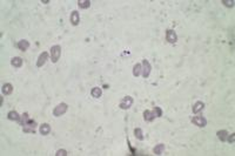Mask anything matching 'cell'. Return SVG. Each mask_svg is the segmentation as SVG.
Masks as SVG:
<instances>
[{
  "label": "cell",
  "mask_w": 235,
  "mask_h": 156,
  "mask_svg": "<svg viewBox=\"0 0 235 156\" xmlns=\"http://www.w3.org/2000/svg\"><path fill=\"white\" fill-rule=\"evenodd\" d=\"M60 55H61V47L59 45H56L51 48V60L53 63H56L58 60L60 59Z\"/></svg>",
  "instance_id": "6da1fadb"
},
{
  "label": "cell",
  "mask_w": 235,
  "mask_h": 156,
  "mask_svg": "<svg viewBox=\"0 0 235 156\" xmlns=\"http://www.w3.org/2000/svg\"><path fill=\"white\" fill-rule=\"evenodd\" d=\"M67 109H68V106H67L66 103L61 102V103H59L56 108H54V110H53V115H54L56 117H59V116H61V115H64V114L66 113V112H67Z\"/></svg>",
  "instance_id": "7a4b0ae2"
},
{
  "label": "cell",
  "mask_w": 235,
  "mask_h": 156,
  "mask_svg": "<svg viewBox=\"0 0 235 156\" xmlns=\"http://www.w3.org/2000/svg\"><path fill=\"white\" fill-rule=\"evenodd\" d=\"M141 67H142V71H141V74H142V76L146 79V78H148L149 76V74H151V71H152V66H151V63H149V61L148 60H142V63H141Z\"/></svg>",
  "instance_id": "3957f363"
},
{
  "label": "cell",
  "mask_w": 235,
  "mask_h": 156,
  "mask_svg": "<svg viewBox=\"0 0 235 156\" xmlns=\"http://www.w3.org/2000/svg\"><path fill=\"white\" fill-rule=\"evenodd\" d=\"M23 127H24L23 128V130H24L25 133H32V134H34V133H35V127H37V122H35L34 120L29 119Z\"/></svg>",
  "instance_id": "277c9868"
},
{
  "label": "cell",
  "mask_w": 235,
  "mask_h": 156,
  "mask_svg": "<svg viewBox=\"0 0 235 156\" xmlns=\"http://www.w3.org/2000/svg\"><path fill=\"white\" fill-rule=\"evenodd\" d=\"M132 104H133V98H132V96H125V98L121 99L119 106H120L121 109L127 110V109H129V108L132 107Z\"/></svg>",
  "instance_id": "5b68a950"
},
{
  "label": "cell",
  "mask_w": 235,
  "mask_h": 156,
  "mask_svg": "<svg viewBox=\"0 0 235 156\" xmlns=\"http://www.w3.org/2000/svg\"><path fill=\"white\" fill-rule=\"evenodd\" d=\"M166 40L169 43H175L178 41V35L175 33V31L173 29H167L166 31Z\"/></svg>",
  "instance_id": "8992f818"
},
{
  "label": "cell",
  "mask_w": 235,
  "mask_h": 156,
  "mask_svg": "<svg viewBox=\"0 0 235 156\" xmlns=\"http://www.w3.org/2000/svg\"><path fill=\"white\" fill-rule=\"evenodd\" d=\"M192 122H193L195 126H197V127L200 128L206 127V125H207V120L203 116H194L193 119H192Z\"/></svg>",
  "instance_id": "52a82bcc"
},
{
  "label": "cell",
  "mask_w": 235,
  "mask_h": 156,
  "mask_svg": "<svg viewBox=\"0 0 235 156\" xmlns=\"http://www.w3.org/2000/svg\"><path fill=\"white\" fill-rule=\"evenodd\" d=\"M47 60H48V53L47 52H42L41 54L39 55V57H38V60H37V67L38 68L42 67L47 62Z\"/></svg>",
  "instance_id": "ba28073f"
},
{
  "label": "cell",
  "mask_w": 235,
  "mask_h": 156,
  "mask_svg": "<svg viewBox=\"0 0 235 156\" xmlns=\"http://www.w3.org/2000/svg\"><path fill=\"white\" fill-rule=\"evenodd\" d=\"M69 20H71V24L73 26H78L79 22H80V14L78 11H73L71 13V16H69Z\"/></svg>",
  "instance_id": "9c48e42d"
},
{
  "label": "cell",
  "mask_w": 235,
  "mask_h": 156,
  "mask_svg": "<svg viewBox=\"0 0 235 156\" xmlns=\"http://www.w3.org/2000/svg\"><path fill=\"white\" fill-rule=\"evenodd\" d=\"M203 108H205V103L202 101H196L193 104V107H192V110H193L194 114H197L200 112H202Z\"/></svg>",
  "instance_id": "30bf717a"
},
{
  "label": "cell",
  "mask_w": 235,
  "mask_h": 156,
  "mask_svg": "<svg viewBox=\"0 0 235 156\" xmlns=\"http://www.w3.org/2000/svg\"><path fill=\"white\" fill-rule=\"evenodd\" d=\"M7 119L11 120V121H17V122H19L20 119H21V116L18 114V112L11 110V112H8V114H7Z\"/></svg>",
  "instance_id": "8fae6325"
},
{
  "label": "cell",
  "mask_w": 235,
  "mask_h": 156,
  "mask_svg": "<svg viewBox=\"0 0 235 156\" xmlns=\"http://www.w3.org/2000/svg\"><path fill=\"white\" fill-rule=\"evenodd\" d=\"M155 117H156V115L154 113V110H145V112H143V119H145L146 121H148V122L153 121Z\"/></svg>",
  "instance_id": "7c38bea8"
},
{
  "label": "cell",
  "mask_w": 235,
  "mask_h": 156,
  "mask_svg": "<svg viewBox=\"0 0 235 156\" xmlns=\"http://www.w3.org/2000/svg\"><path fill=\"white\" fill-rule=\"evenodd\" d=\"M17 47L20 51L25 52V51H27L28 48H29V41H27V40H20L19 43H17Z\"/></svg>",
  "instance_id": "4fadbf2b"
},
{
  "label": "cell",
  "mask_w": 235,
  "mask_h": 156,
  "mask_svg": "<svg viewBox=\"0 0 235 156\" xmlns=\"http://www.w3.org/2000/svg\"><path fill=\"white\" fill-rule=\"evenodd\" d=\"M11 65L15 67V68H20L21 66H23V59L20 57H12V60H11Z\"/></svg>",
  "instance_id": "5bb4252c"
},
{
  "label": "cell",
  "mask_w": 235,
  "mask_h": 156,
  "mask_svg": "<svg viewBox=\"0 0 235 156\" xmlns=\"http://www.w3.org/2000/svg\"><path fill=\"white\" fill-rule=\"evenodd\" d=\"M39 131H40L41 135H48L51 133V126L48 123H42L41 126H40Z\"/></svg>",
  "instance_id": "9a60e30c"
},
{
  "label": "cell",
  "mask_w": 235,
  "mask_h": 156,
  "mask_svg": "<svg viewBox=\"0 0 235 156\" xmlns=\"http://www.w3.org/2000/svg\"><path fill=\"white\" fill-rule=\"evenodd\" d=\"M2 94H5V95H10V94H12V92H13V86L11 85V84H5V85L2 86Z\"/></svg>",
  "instance_id": "2e32d148"
},
{
  "label": "cell",
  "mask_w": 235,
  "mask_h": 156,
  "mask_svg": "<svg viewBox=\"0 0 235 156\" xmlns=\"http://www.w3.org/2000/svg\"><path fill=\"white\" fill-rule=\"evenodd\" d=\"M153 152H154V154H155V155H161V154L165 152V144H162V143L156 144V146L154 147Z\"/></svg>",
  "instance_id": "e0dca14e"
},
{
  "label": "cell",
  "mask_w": 235,
  "mask_h": 156,
  "mask_svg": "<svg viewBox=\"0 0 235 156\" xmlns=\"http://www.w3.org/2000/svg\"><path fill=\"white\" fill-rule=\"evenodd\" d=\"M91 95H92L94 99H99V98L102 95V90H101V88H99V87H94V88L91 90Z\"/></svg>",
  "instance_id": "ac0fdd59"
},
{
  "label": "cell",
  "mask_w": 235,
  "mask_h": 156,
  "mask_svg": "<svg viewBox=\"0 0 235 156\" xmlns=\"http://www.w3.org/2000/svg\"><path fill=\"white\" fill-rule=\"evenodd\" d=\"M78 6H79L80 8L86 10V8H88V7L91 6V1H89V0H79V1H78Z\"/></svg>",
  "instance_id": "d6986e66"
},
{
  "label": "cell",
  "mask_w": 235,
  "mask_h": 156,
  "mask_svg": "<svg viewBox=\"0 0 235 156\" xmlns=\"http://www.w3.org/2000/svg\"><path fill=\"white\" fill-rule=\"evenodd\" d=\"M216 135H218V137L221 140L222 142H224L227 140V136H228V131L227 130H219L218 133H216Z\"/></svg>",
  "instance_id": "ffe728a7"
},
{
  "label": "cell",
  "mask_w": 235,
  "mask_h": 156,
  "mask_svg": "<svg viewBox=\"0 0 235 156\" xmlns=\"http://www.w3.org/2000/svg\"><path fill=\"white\" fill-rule=\"evenodd\" d=\"M134 135H135V137L140 140V141H142L143 139H145V136H143V131H142V129H140V128H135L134 129Z\"/></svg>",
  "instance_id": "44dd1931"
},
{
  "label": "cell",
  "mask_w": 235,
  "mask_h": 156,
  "mask_svg": "<svg viewBox=\"0 0 235 156\" xmlns=\"http://www.w3.org/2000/svg\"><path fill=\"white\" fill-rule=\"evenodd\" d=\"M141 71H142V67H141V65H140V63L134 65V67H133V75L138 78L139 75L141 74Z\"/></svg>",
  "instance_id": "7402d4cb"
},
{
  "label": "cell",
  "mask_w": 235,
  "mask_h": 156,
  "mask_svg": "<svg viewBox=\"0 0 235 156\" xmlns=\"http://www.w3.org/2000/svg\"><path fill=\"white\" fill-rule=\"evenodd\" d=\"M29 119H31V117L28 116V114H27V113H24V114H23V115H21V119H20V121H19V123H20L21 126H24V125H25V123L27 122V121H28V120H29Z\"/></svg>",
  "instance_id": "603a6c76"
},
{
  "label": "cell",
  "mask_w": 235,
  "mask_h": 156,
  "mask_svg": "<svg viewBox=\"0 0 235 156\" xmlns=\"http://www.w3.org/2000/svg\"><path fill=\"white\" fill-rule=\"evenodd\" d=\"M222 4H224L226 7H233L234 6V0H222Z\"/></svg>",
  "instance_id": "cb8c5ba5"
},
{
  "label": "cell",
  "mask_w": 235,
  "mask_h": 156,
  "mask_svg": "<svg viewBox=\"0 0 235 156\" xmlns=\"http://www.w3.org/2000/svg\"><path fill=\"white\" fill-rule=\"evenodd\" d=\"M154 113L156 115V117H160V116H162V109L160 108V107H154Z\"/></svg>",
  "instance_id": "d4e9b609"
},
{
  "label": "cell",
  "mask_w": 235,
  "mask_h": 156,
  "mask_svg": "<svg viewBox=\"0 0 235 156\" xmlns=\"http://www.w3.org/2000/svg\"><path fill=\"white\" fill-rule=\"evenodd\" d=\"M67 155V150H65V149H59V150H56V156H66Z\"/></svg>",
  "instance_id": "484cf974"
},
{
  "label": "cell",
  "mask_w": 235,
  "mask_h": 156,
  "mask_svg": "<svg viewBox=\"0 0 235 156\" xmlns=\"http://www.w3.org/2000/svg\"><path fill=\"white\" fill-rule=\"evenodd\" d=\"M234 141H235V134L229 135V136H228V142H229V143H234Z\"/></svg>",
  "instance_id": "4316f807"
},
{
  "label": "cell",
  "mask_w": 235,
  "mask_h": 156,
  "mask_svg": "<svg viewBox=\"0 0 235 156\" xmlns=\"http://www.w3.org/2000/svg\"><path fill=\"white\" fill-rule=\"evenodd\" d=\"M0 103H1V106H2V103H4V99H2V98H0Z\"/></svg>",
  "instance_id": "83f0119b"
},
{
  "label": "cell",
  "mask_w": 235,
  "mask_h": 156,
  "mask_svg": "<svg viewBox=\"0 0 235 156\" xmlns=\"http://www.w3.org/2000/svg\"><path fill=\"white\" fill-rule=\"evenodd\" d=\"M48 2H50L48 0H44V1H42V4H48Z\"/></svg>",
  "instance_id": "f1b7e54d"
}]
</instances>
